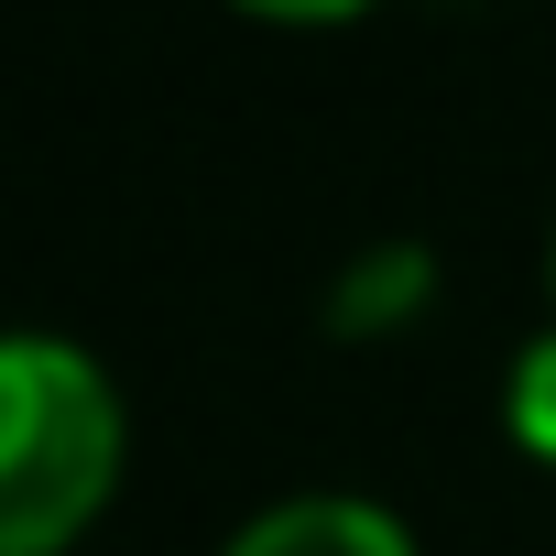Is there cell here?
<instances>
[{
	"mask_svg": "<svg viewBox=\"0 0 556 556\" xmlns=\"http://www.w3.org/2000/svg\"><path fill=\"white\" fill-rule=\"evenodd\" d=\"M121 491V393L88 350L23 328L0 350V556H66Z\"/></svg>",
	"mask_w": 556,
	"mask_h": 556,
	"instance_id": "cell-1",
	"label": "cell"
},
{
	"mask_svg": "<svg viewBox=\"0 0 556 556\" xmlns=\"http://www.w3.org/2000/svg\"><path fill=\"white\" fill-rule=\"evenodd\" d=\"M240 12H262V23H350L371 0H240Z\"/></svg>",
	"mask_w": 556,
	"mask_h": 556,
	"instance_id": "cell-5",
	"label": "cell"
},
{
	"mask_svg": "<svg viewBox=\"0 0 556 556\" xmlns=\"http://www.w3.org/2000/svg\"><path fill=\"white\" fill-rule=\"evenodd\" d=\"M415 295H426V262H415V251H382L371 273H350V285H339V328H393Z\"/></svg>",
	"mask_w": 556,
	"mask_h": 556,
	"instance_id": "cell-4",
	"label": "cell"
},
{
	"mask_svg": "<svg viewBox=\"0 0 556 556\" xmlns=\"http://www.w3.org/2000/svg\"><path fill=\"white\" fill-rule=\"evenodd\" d=\"M218 556H415V534L382 513V502H350V491H306V502H273L251 513Z\"/></svg>",
	"mask_w": 556,
	"mask_h": 556,
	"instance_id": "cell-2",
	"label": "cell"
},
{
	"mask_svg": "<svg viewBox=\"0 0 556 556\" xmlns=\"http://www.w3.org/2000/svg\"><path fill=\"white\" fill-rule=\"evenodd\" d=\"M502 426H513L523 458L556 469V339H534V350L513 361V382H502Z\"/></svg>",
	"mask_w": 556,
	"mask_h": 556,
	"instance_id": "cell-3",
	"label": "cell"
}]
</instances>
